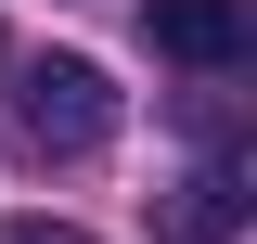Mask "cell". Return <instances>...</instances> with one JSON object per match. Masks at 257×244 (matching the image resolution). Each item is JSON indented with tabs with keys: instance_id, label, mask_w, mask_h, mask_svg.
<instances>
[{
	"instance_id": "6da1fadb",
	"label": "cell",
	"mask_w": 257,
	"mask_h": 244,
	"mask_svg": "<svg viewBox=\"0 0 257 244\" xmlns=\"http://www.w3.org/2000/svg\"><path fill=\"white\" fill-rule=\"evenodd\" d=\"M13 142H26V154H103V142H116V77L77 64V52L13 64Z\"/></svg>"
},
{
	"instance_id": "7a4b0ae2",
	"label": "cell",
	"mask_w": 257,
	"mask_h": 244,
	"mask_svg": "<svg viewBox=\"0 0 257 244\" xmlns=\"http://www.w3.org/2000/svg\"><path fill=\"white\" fill-rule=\"evenodd\" d=\"M155 52L193 64V77H231V64L257 52V13L244 0H155Z\"/></svg>"
},
{
	"instance_id": "3957f363",
	"label": "cell",
	"mask_w": 257,
	"mask_h": 244,
	"mask_svg": "<svg viewBox=\"0 0 257 244\" xmlns=\"http://www.w3.org/2000/svg\"><path fill=\"white\" fill-rule=\"evenodd\" d=\"M231 193H244V180H231V167H206V180H180V244H219L231 218H244V206H231Z\"/></svg>"
},
{
	"instance_id": "277c9868",
	"label": "cell",
	"mask_w": 257,
	"mask_h": 244,
	"mask_svg": "<svg viewBox=\"0 0 257 244\" xmlns=\"http://www.w3.org/2000/svg\"><path fill=\"white\" fill-rule=\"evenodd\" d=\"M0 244H90L77 218H0Z\"/></svg>"
}]
</instances>
